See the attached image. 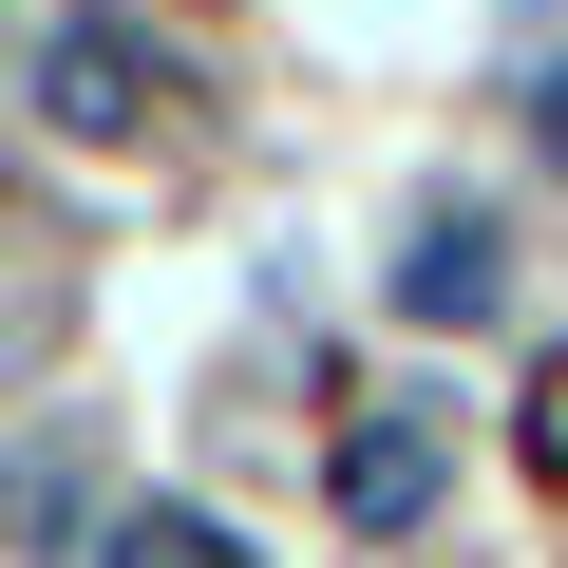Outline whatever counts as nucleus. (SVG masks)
<instances>
[{"instance_id": "nucleus-2", "label": "nucleus", "mask_w": 568, "mask_h": 568, "mask_svg": "<svg viewBox=\"0 0 568 568\" xmlns=\"http://www.w3.org/2000/svg\"><path fill=\"white\" fill-rule=\"evenodd\" d=\"M39 114H58L77 152H133V133L171 114V77H152V39H114V20H77V39L39 58Z\"/></svg>"}, {"instance_id": "nucleus-3", "label": "nucleus", "mask_w": 568, "mask_h": 568, "mask_svg": "<svg viewBox=\"0 0 568 568\" xmlns=\"http://www.w3.org/2000/svg\"><path fill=\"white\" fill-rule=\"evenodd\" d=\"M511 304V246L474 227V209H436L417 246H398V323H493Z\"/></svg>"}, {"instance_id": "nucleus-1", "label": "nucleus", "mask_w": 568, "mask_h": 568, "mask_svg": "<svg viewBox=\"0 0 568 568\" xmlns=\"http://www.w3.org/2000/svg\"><path fill=\"white\" fill-rule=\"evenodd\" d=\"M323 493H342V530H417V511L455 493V417H436V398H361L342 455H323Z\"/></svg>"}, {"instance_id": "nucleus-4", "label": "nucleus", "mask_w": 568, "mask_h": 568, "mask_svg": "<svg viewBox=\"0 0 568 568\" xmlns=\"http://www.w3.org/2000/svg\"><path fill=\"white\" fill-rule=\"evenodd\" d=\"M95 568H246V530L227 511H190V493H152V511H114V549Z\"/></svg>"}, {"instance_id": "nucleus-5", "label": "nucleus", "mask_w": 568, "mask_h": 568, "mask_svg": "<svg viewBox=\"0 0 568 568\" xmlns=\"http://www.w3.org/2000/svg\"><path fill=\"white\" fill-rule=\"evenodd\" d=\"M530 455H549V474H568V361H549V379H530Z\"/></svg>"}, {"instance_id": "nucleus-6", "label": "nucleus", "mask_w": 568, "mask_h": 568, "mask_svg": "<svg viewBox=\"0 0 568 568\" xmlns=\"http://www.w3.org/2000/svg\"><path fill=\"white\" fill-rule=\"evenodd\" d=\"M530 133H549V152H568V77H530Z\"/></svg>"}]
</instances>
